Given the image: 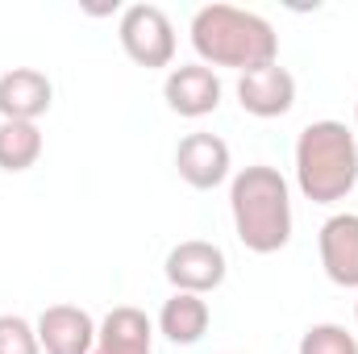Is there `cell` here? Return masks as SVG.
<instances>
[{"instance_id": "1", "label": "cell", "mask_w": 358, "mask_h": 354, "mask_svg": "<svg viewBox=\"0 0 358 354\" xmlns=\"http://www.w3.org/2000/svg\"><path fill=\"white\" fill-rule=\"evenodd\" d=\"M192 50L204 67H229L238 76L279 63V34L263 13L238 8V4H204L196 8L192 25Z\"/></svg>"}, {"instance_id": "2", "label": "cell", "mask_w": 358, "mask_h": 354, "mask_svg": "<svg viewBox=\"0 0 358 354\" xmlns=\"http://www.w3.org/2000/svg\"><path fill=\"white\" fill-rule=\"evenodd\" d=\"M234 234L250 255H275L292 242V187L279 167L250 163L229 179Z\"/></svg>"}, {"instance_id": "3", "label": "cell", "mask_w": 358, "mask_h": 354, "mask_svg": "<svg viewBox=\"0 0 358 354\" xmlns=\"http://www.w3.org/2000/svg\"><path fill=\"white\" fill-rule=\"evenodd\" d=\"M358 183V138L346 121H308L296 138V187L313 204H338Z\"/></svg>"}, {"instance_id": "4", "label": "cell", "mask_w": 358, "mask_h": 354, "mask_svg": "<svg viewBox=\"0 0 358 354\" xmlns=\"http://www.w3.org/2000/svg\"><path fill=\"white\" fill-rule=\"evenodd\" d=\"M117 38L121 50L146 71L176 63V25L159 4H129L117 21Z\"/></svg>"}, {"instance_id": "5", "label": "cell", "mask_w": 358, "mask_h": 354, "mask_svg": "<svg viewBox=\"0 0 358 354\" xmlns=\"http://www.w3.org/2000/svg\"><path fill=\"white\" fill-rule=\"evenodd\" d=\"M163 275L171 279L176 292H192V296H208L225 283L229 275V259L217 242H204V238H187L167 250V263Z\"/></svg>"}, {"instance_id": "6", "label": "cell", "mask_w": 358, "mask_h": 354, "mask_svg": "<svg viewBox=\"0 0 358 354\" xmlns=\"http://www.w3.org/2000/svg\"><path fill=\"white\" fill-rule=\"evenodd\" d=\"M221 92H225L221 88V76L213 67H204V63H179L163 80L167 108L179 113V117H187V121H200V117L217 113L221 108Z\"/></svg>"}, {"instance_id": "7", "label": "cell", "mask_w": 358, "mask_h": 354, "mask_svg": "<svg viewBox=\"0 0 358 354\" xmlns=\"http://www.w3.org/2000/svg\"><path fill=\"white\" fill-rule=\"evenodd\" d=\"M229 167H234V155H229V142L217 138V134H187L176 146V171L187 187L196 192H213L229 179Z\"/></svg>"}, {"instance_id": "8", "label": "cell", "mask_w": 358, "mask_h": 354, "mask_svg": "<svg viewBox=\"0 0 358 354\" xmlns=\"http://www.w3.org/2000/svg\"><path fill=\"white\" fill-rule=\"evenodd\" d=\"M42 354H92L96 351V321L80 304H50L34 321Z\"/></svg>"}, {"instance_id": "9", "label": "cell", "mask_w": 358, "mask_h": 354, "mask_svg": "<svg viewBox=\"0 0 358 354\" xmlns=\"http://www.w3.org/2000/svg\"><path fill=\"white\" fill-rule=\"evenodd\" d=\"M238 104L250 113V117H283L292 113L296 104V76L279 63H267V67H255L246 76H238Z\"/></svg>"}, {"instance_id": "10", "label": "cell", "mask_w": 358, "mask_h": 354, "mask_svg": "<svg viewBox=\"0 0 358 354\" xmlns=\"http://www.w3.org/2000/svg\"><path fill=\"white\" fill-rule=\"evenodd\" d=\"M55 104V84L38 67H13L0 76V121H34Z\"/></svg>"}, {"instance_id": "11", "label": "cell", "mask_w": 358, "mask_h": 354, "mask_svg": "<svg viewBox=\"0 0 358 354\" xmlns=\"http://www.w3.org/2000/svg\"><path fill=\"white\" fill-rule=\"evenodd\" d=\"M317 250L338 288H358V213H334L317 234Z\"/></svg>"}, {"instance_id": "12", "label": "cell", "mask_w": 358, "mask_h": 354, "mask_svg": "<svg viewBox=\"0 0 358 354\" xmlns=\"http://www.w3.org/2000/svg\"><path fill=\"white\" fill-rule=\"evenodd\" d=\"M208 321H213L208 300L192 292H171L159 309V334L176 346H196L208 334Z\"/></svg>"}, {"instance_id": "13", "label": "cell", "mask_w": 358, "mask_h": 354, "mask_svg": "<svg viewBox=\"0 0 358 354\" xmlns=\"http://www.w3.org/2000/svg\"><path fill=\"white\" fill-rule=\"evenodd\" d=\"M96 346L146 354L155 346V321H150L142 309H134V304H117V309L104 313V321L96 325Z\"/></svg>"}, {"instance_id": "14", "label": "cell", "mask_w": 358, "mask_h": 354, "mask_svg": "<svg viewBox=\"0 0 358 354\" xmlns=\"http://www.w3.org/2000/svg\"><path fill=\"white\" fill-rule=\"evenodd\" d=\"M46 150V138L34 121H0V171H29Z\"/></svg>"}, {"instance_id": "15", "label": "cell", "mask_w": 358, "mask_h": 354, "mask_svg": "<svg viewBox=\"0 0 358 354\" xmlns=\"http://www.w3.org/2000/svg\"><path fill=\"white\" fill-rule=\"evenodd\" d=\"M296 354H358V338L346 325L321 321V325H308V330H304Z\"/></svg>"}, {"instance_id": "16", "label": "cell", "mask_w": 358, "mask_h": 354, "mask_svg": "<svg viewBox=\"0 0 358 354\" xmlns=\"http://www.w3.org/2000/svg\"><path fill=\"white\" fill-rule=\"evenodd\" d=\"M0 354H42L34 321L21 313H0Z\"/></svg>"}, {"instance_id": "17", "label": "cell", "mask_w": 358, "mask_h": 354, "mask_svg": "<svg viewBox=\"0 0 358 354\" xmlns=\"http://www.w3.org/2000/svg\"><path fill=\"white\" fill-rule=\"evenodd\" d=\"M92 354H134V351H104V346H96ZM146 354H155V351H146Z\"/></svg>"}, {"instance_id": "18", "label": "cell", "mask_w": 358, "mask_h": 354, "mask_svg": "<svg viewBox=\"0 0 358 354\" xmlns=\"http://www.w3.org/2000/svg\"><path fill=\"white\" fill-rule=\"evenodd\" d=\"M355 325H358V300H355Z\"/></svg>"}, {"instance_id": "19", "label": "cell", "mask_w": 358, "mask_h": 354, "mask_svg": "<svg viewBox=\"0 0 358 354\" xmlns=\"http://www.w3.org/2000/svg\"><path fill=\"white\" fill-rule=\"evenodd\" d=\"M355 125H358V104H355Z\"/></svg>"}]
</instances>
